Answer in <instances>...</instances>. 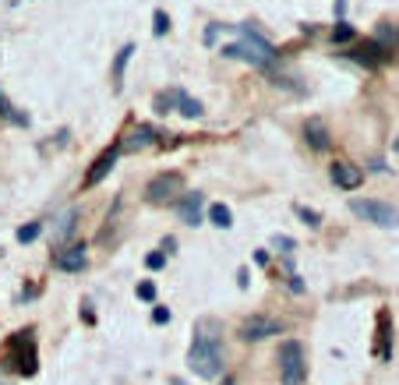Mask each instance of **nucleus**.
Listing matches in <instances>:
<instances>
[{
    "instance_id": "nucleus-20",
    "label": "nucleus",
    "mask_w": 399,
    "mask_h": 385,
    "mask_svg": "<svg viewBox=\"0 0 399 385\" xmlns=\"http://www.w3.org/2000/svg\"><path fill=\"white\" fill-rule=\"evenodd\" d=\"M375 43L389 53V50H396L399 46V32L392 29V25H378V32H375Z\"/></svg>"
},
{
    "instance_id": "nucleus-34",
    "label": "nucleus",
    "mask_w": 399,
    "mask_h": 385,
    "mask_svg": "<svg viewBox=\"0 0 399 385\" xmlns=\"http://www.w3.org/2000/svg\"><path fill=\"white\" fill-rule=\"evenodd\" d=\"M396 152H399V138H396Z\"/></svg>"
},
{
    "instance_id": "nucleus-28",
    "label": "nucleus",
    "mask_w": 399,
    "mask_h": 385,
    "mask_svg": "<svg viewBox=\"0 0 399 385\" xmlns=\"http://www.w3.org/2000/svg\"><path fill=\"white\" fill-rule=\"evenodd\" d=\"M152 322L156 325H166L170 322V308H152Z\"/></svg>"
},
{
    "instance_id": "nucleus-31",
    "label": "nucleus",
    "mask_w": 399,
    "mask_h": 385,
    "mask_svg": "<svg viewBox=\"0 0 399 385\" xmlns=\"http://www.w3.org/2000/svg\"><path fill=\"white\" fill-rule=\"evenodd\" d=\"M82 318H85V322H89V325H92V322H96V315H92V304H82Z\"/></svg>"
},
{
    "instance_id": "nucleus-18",
    "label": "nucleus",
    "mask_w": 399,
    "mask_h": 385,
    "mask_svg": "<svg viewBox=\"0 0 399 385\" xmlns=\"http://www.w3.org/2000/svg\"><path fill=\"white\" fill-rule=\"evenodd\" d=\"M177 114H184V117H191V121H198V117L205 114V106H202L198 99H191L188 92H181V96H177Z\"/></svg>"
},
{
    "instance_id": "nucleus-14",
    "label": "nucleus",
    "mask_w": 399,
    "mask_h": 385,
    "mask_svg": "<svg viewBox=\"0 0 399 385\" xmlns=\"http://www.w3.org/2000/svg\"><path fill=\"white\" fill-rule=\"evenodd\" d=\"M375 350H378L382 361L392 357V315H389V311L378 315V347H375Z\"/></svg>"
},
{
    "instance_id": "nucleus-24",
    "label": "nucleus",
    "mask_w": 399,
    "mask_h": 385,
    "mask_svg": "<svg viewBox=\"0 0 399 385\" xmlns=\"http://www.w3.org/2000/svg\"><path fill=\"white\" fill-rule=\"evenodd\" d=\"M152 32H156V36H166V32H170V18H166V11H156V15H152Z\"/></svg>"
},
{
    "instance_id": "nucleus-33",
    "label": "nucleus",
    "mask_w": 399,
    "mask_h": 385,
    "mask_svg": "<svg viewBox=\"0 0 399 385\" xmlns=\"http://www.w3.org/2000/svg\"><path fill=\"white\" fill-rule=\"evenodd\" d=\"M223 385H237V382H234V378H230V375H226V378H223Z\"/></svg>"
},
{
    "instance_id": "nucleus-22",
    "label": "nucleus",
    "mask_w": 399,
    "mask_h": 385,
    "mask_svg": "<svg viewBox=\"0 0 399 385\" xmlns=\"http://www.w3.org/2000/svg\"><path fill=\"white\" fill-rule=\"evenodd\" d=\"M39 234H43V223H25V227H18L15 237H18V244H32Z\"/></svg>"
},
{
    "instance_id": "nucleus-23",
    "label": "nucleus",
    "mask_w": 399,
    "mask_h": 385,
    "mask_svg": "<svg viewBox=\"0 0 399 385\" xmlns=\"http://www.w3.org/2000/svg\"><path fill=\"white\" fill-rule=\"evenodd\" d=\"M354 36H357V32H354V25H347V22H339V25H336V32H332V39H336V43H350Z\"/></svg>"
},
{
    "instance_id": "nucleus-9",
    "label": "nucleus",
    "mask_w": 399,
    "mask_h": 385,
    "mask_svg": "<svg viewBox=\"0 0 399 385\" xmlns=\"http://www.w3.org/2000/svg\"><path fill=\"white\" fill-rule=\"evenodd\" d=\"M53 265L61 269V272H82L89 265V251L85 244H71V248H61L53 255Z\"/></svg>"
},
{
    "instance_id": "nucleus-19",
    "label": "nucleus",
    "mask_w": 399,
    "mask_h": 385,
    "mask_svg": "<svg viewBox=\"0 0 399 385\" xmlns=\"http://www.w3.org/2000/svg\"><path fill=\"white\" fill-rule=\"evenodd\" d=\"M131 53H135V46L128 43V46L117 53V61H113V89L124 85V68H128V61H131Z\"/></svg>"
},
{
    "instance_id": "nucleus-21",
    "label": "nucleus",
    "mask_w": 399,
    "mask_h": 385,
    "mask_svg": "<svg viewBox=\"0 0 399 385\" xmlns=\"http://www.w3.org/2000/svg\"><path fill=\"white\" fill-rule=\"evenodd\" d=\"M177 96H181V89L159 92V96H156V114H174V110H177Z\"/></svg>"
},
{
    "instance_id": "nucleus-29",
    "label": "nucleus",
    "mask_w": 399,
    "mask_h": 385,
    "mask_svg": "<svg viewBox=\"0 0 399 385\" xmlns=\"http://www.w3.org/2000/svg\"><path fill=\"white\" fill-rule=\"evenodd\" d=\"M272 248H279V251H294L297 244H294L290 237H272Z\"/></svg>"
},
{
    "instance_id": "nucleus-32",
    "label": "nucleus",
    "mask_w": 399,
    "mask_h": 385,
    "mask_svg": "<svg viewBox=\"0 0 399 385\" xmlns=\"http://www.w3.org/2000/svg\"><path fill=\"white\" fill-rule=\"evenodd\" d=\"M255 265H269V251H255Z\"/></svg>"
},
{
    "instance_id": "nucleus-8",
    "label": "nucleus",
    "mask_w": 399,
    "mask_h": 385,
    "mask_svg": "<svg viewBox=\"0 0 399 385\" xmlns=\"http://www.w3.org/2000/svg\"><path fill=\"white\" fill-rule=\"evenodd\" d=\"M117 159H121V142H113L110 149H103V156L92 163V170L85 174V188H96L99 181H106V174L117 167Z\"/></svg>"
},
{
    "instance_id": "nucleus-16",
    "label": "nucleus",
    "mask_w": 399,
    "mask_h": 385,
    "mask_svg": "<svg viewBox=\"0 0 399 385\" xmlns=\"http://www.w3.org/2000/svg\"><path fill=\"white\" fill-rule=\"evenodd\" d=\"M75 219H78V209H68L61 219H57V227H53V241H57V244H64V241L71 237V230H75Z\"/></svg>"
},
{
    "instance_id": "nucleus-4",
    "label": "nucleus",
    "mask_w": 399,
    "mask_h": 385,
    "mask_svg": "<svg viewBox=\"0 0 399 385\" xmlns=\"http://www.w3.org/2000/svg\"><path fill=\"white\" fill-rule=\"evenodd\" d=\"M276 361H279L283 385H304L308 364H304V347H301L297 340H283L279 350H276Z\"/></svg>"
},
{
    "instance_id": "nucleus-25",
    "label": "nucleus",
    "mask_w": 399,
    "mask_h": 385,
    "mask_svg": "<svg viewBox=\"0 0 399 385\" xmlns=\"http://www.w3.org/2000/svg\"><path fill=\"white\" fill-rule=\"evenodd\" d=\"M294 209H297V216H301V219H308V227H318V223H322L318 212H311L308 205H294Z\"/></svg>"
},
{
    "instance_id": "nucleus-10",
    "label": "nucleus",
    "mask_w": 399,
    "mask_h": 385,
    "mask_svg": "<svg viewBox=\"0 0 399 385\" xmlns=\"http://www.w3.org/2000/svg\"><path fill=\"white\" fill-rule=\"evenodd\" d=\"M332 184L336 188H343V191H354V188H361V181H364V174L357 170V167H350V163H332Z\"/></svg>"
},
{
    "instance_id": "nucleus-17",
    "label": "nucleus",
    "mask_w": 399,
    "mask_h": 385,
    "mask_svg": "<svg viewBox=\"0 0 399 385\" xmlns=\"http://www.w3.org/2000/svg\"><path fill=\"white\" fill-rule=\"evenodd\" d=\"M209 219H212V227H219V230L234 227V212L226 209L223 202H212V205H209Z\"/></svg>"
},
{
    "instance_id": "nucleus-12",
    "label": "nucleus",
    "mask_w": 399,
    "mask_h": 385,
    "mask_svg": "<svg viewBox=\"0 0 399 385\" xmlns=\"http://www.w3.org/2000/svg\"><path fill=\"white\" fill-rule=\"evenodd\" d=\"M304 138H308V145H311V149H329V145H332L329 128H325V121H322V117H308V121H304Z\"/></svg>"
},
{
    "instance_id": "nucleus-13",
    "label": "nucleus",
    "mask_w": 399,
    "mask_h": 385,
    "mask_svg": "<svg viewBox=\"0 0 399 385\" xmlns=\"http://www.w3.org/2000/svg\"><path fill=\"white\" fill-rule=\"evenodd\" d=\"M156 138H159V135H156V128L142 124V128H135L131 135H124V142H121V152H138V149H149Z\"/></svg>"
},
{
    "instance_id": "nucleus-27",
    "label": "nucleus",
    "mask_w": 399,
    "mask_h": 385,
    "mask_svg": "<svg viewBox=\"0 0 399 385\" xmlns=\"http://www.w3.org/2000/svg\"><path fill=\"white\" fill-rule=\"evenodd\" d=\"M145 265H149V269H163V265H166V251H152V255L145 258Z\"/></svg>"
},
{
    "instance_id": "nucleus-1",
    "label": "nucleus",
    "mask_w": 399,
    "mask_h": 385,
    "mask_svg": "<svg viewBox=\"0 0 399 385\" xmlns=\"http://www.w3.org/2000/svg\"><path fill=\"white\" fill-rule=\"evenodd\" d=\"M0 368H8L22 378H32L39 371V350H36V329H18L8 336V343L0 347Z\"/></svg>"
},
{
    "instance_id": "nucleus-11",
    "label": "nucleus",
    "mask_w": 399,
    "mask_h": 385,
    "mask_svg": "<svg viewBox=\"0 0 399 385\" xmlns=\"http://www.w3.org/2000/svg\"><path fill=\"white\" fill-rule=\"evenodd\" d=\"M347 57H354V61H361L364 68H375V64H382L385 57H389V53L375 43V39H368V43H357V46H350V53H347Z\"/></svg>"
},
{
    "instance_id": "nucleus-5",
    "label": "nucleus",
    "mask_w": 399,
    "mask_h": 385,
    "mask_svg": "<svg viewBox=\"0 0 399 385\" xmlns=\"http://www.w3.org/2000/svg\"><path fill=\"white\" fill-rule=\"evenodd\" d=\"M350 209H354V216H361V219H368V223H375V227H399V209H392L389 202H375V198H350Z\"/></svg>"
},
{
    "instance_id": "nucleus-26",
    "label": "nucleus",
    "mask_w": 399,
    "mask_h": 385,
    "mask_svg": "<svg viewBox=\"0 0 399 385\" xmlns=\"http://www.w3.org/2000/svg\"><path fill=\"white\" fill-rule=\"evenodd\" d=\"M135 294H138L142 301H156V283H149V280H145V283H138V290H135Z\"/></svg>"
},
{
    "instance_id": "nucleus-2",
    "label": "nucleus",
    "mask_w": 399,
    "mask_h": 385,
    "mask_svg": "<svg viewBox=\"0 0 399 385\" xmlns=\"http://www.w3.org/2000/svg\"><path fill=\"white\" fill-rule=\"evenodd\" d=\"M188 368L198 378L223 375V347H219V336L216 333L209 336V322H202L195 329V340H191V350H188Z\"/></svg>"
},
{
    "instance_id": "nucleus-7",
    "label": "nucleus",
    "mask_w": 399,
    "mask_h": 385,
    "mask_svg": "<svg viewBox=\"0 0 399 385\" xmlns=\"http://www.w3.org/2000/svg\"><path fill=\"white\" fill-rule=\"evenodd\" d=\"M283 333V322L279 318H269V315H251L241 322V340L244 343H258L265 336H279Z\"/></svg>"
},
{
    "instance_id": "nucleus-3",
    "label": "nucleus",
    "mask_w": 399,
    "mask_h": 385,
    "mask_svg": "<svg viewBox=\"0 0 399 385\" xmlns=\"http://www.w3.org/2000/svg\"><path fill=\"white\" fill-rule=\"evenodd\" d=\"M223 53H226V57H234V61H248V64H269V61L276 57L272 46H269L251 25L241 29V39H237V43H226Z\"/></svg>"
},
{
    "instance_id": "nucleus-6",
    "label": "nucleus",
    "mask_w": 399,
    "mask_h": 385,
    "mask_svg": "<svg viewBox=\"0 0 399 385\" xmlns=\"http://www.w3.org/2000/svg\"><path fill=\"white\" fill-rule=\"evenodd\" d=\"M177 195H184V177L174 174V170L156 174V177L145 184V202H152V205H166V202H174Z\"/></svg>"
},
{
    "instance_id": "nucleus-15",
    "label": "nucleus",
    "mask_w": 399,
    "mask_h": 385,
    "mask_svg": "<svg viewBox=\"0 0 399 385\" xmlns=\"http://www.w3.org/2000/svg\"><path fill=\"white\" fill-rule=\"evenodd\" d=\"M181 216H184L188 227H198V223H202V195H188V198L181 202Z\"/></svg>"
},
{
    "instance_id": "nucleus-30",
    "label": "nucleus",
    "mask_w": 399,
    "mask_h": 385,
    "mask_svg": "<svg viewBox=\"0 0 399 385\" xmlns=\"http://www.w3.org/2000/svg\"><path fill=\"white\" fill-rule=\"evenodd\" d=\"M290 290H297V294H304V280H301V276H290Z\"/></svg>"
}]
</instances>
